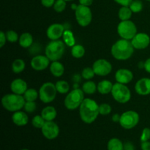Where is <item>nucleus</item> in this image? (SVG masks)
<instances>
[{"mask_svg": "<svg viewBox=\"0 0 150 150\" xmlns=\"http://www.w3.org/2000/svg\"><path fill=\"white\" fill-rule=\"evenodd\" d=\"M59 127L54 121H46L41 128L42 134L48 140H54L59 135Z\"/></svg>", "mask_w": 150, "mask_h": 150, "instance_id": "obj_12", "label": "nucleus"}, {"mask_svg": "<svg viewBox=\"0 0 150 150\" xmlns=\"http://www.w3.org/2000/svg\"><path fill=\"white\" fill-rule=\"evenodd\" d=\"M95 71H94L93 68H92V67H84L81 72V77L86 81H89V80H91V79H92L94 77H95Z\"/></svg>", "mask_w": 150, "mask_h": 150, "instance_id": "obj_33", "label": "nucleus"}, {"mask_svg": "<svg viewBox=\"0 0 150 150\" xmlns=\"http://www.w3.org/2000/svg\"><path fill=\"white\" fill-rule=\"evenodd\" d=\"M55 85L58 93L62 94V95H64V94H67L70 92V84H69L68 82L66 81H58L55 83Z\"/></svg>", "mask_w": 150, "mask_h": 150, "instance_id": "obj_28", "label": "nucleus"}, {"mask_svg": "<svg viewBox=\"0 0 150 150\" xmlns=\"http://www.w3.org/2000/svg\"><path fill=\"white\" fill-rule=\"evenodd\" d=\"M140 121V116L136 111H127L121 114L120 125L125 130H131L137 126Z\"/></svg>", "mask_w": 150, "mask_h": 150, "instance_id": "obj_10", "label": "nucleus"}, {"mask_svg": "<svg viewBox=\"0 0 150 150\" xmlns=\"http://www.w3.org/2000/svg\"><path fill=\"white\" fill-rule=\"evenodd\" d=\"M144 70L150 73V57L144 62Z\"/></svg>", "mask_w": 150, "mask_h": 150, "instance_id": "obj_46", "label": "nucleus"}, {"mask_svg": "<svg viewBox=\"0 0 150 150\" xmlns=\"http://www.w3.org/2000/svg\"><path fill=\"white\" fill-rule=\"evenodd\" d=\"M113 83L109 80H103L98 84V91L101 95H108L111 93L113 89Z\"/></svg>", "mask_w": 150, "mask_h": 150, "instance_id": "obj_23", "label": "nucleus"}, {"mask_svg": "<svg viewBox=\"0 0 150 150\" xmlns=\"http://www.w3.org/2000/svg\"><path fill=\"white\" fill-rule=\"evenodd\" d=\"M133 79V73L131 70L126 68H120L116 72L115 80L117 83L127 84Z\"/></svg>", "mask_w": 150, "mask_h": 150, "instance_id": "obj_16", "label": "nucleus"}, {"mask_svg": "<svg viewBox=\"0 0 150 150\" xmlns=\"http://www.w3.org/2000/svg\"><path fill=\"white\" fill-rule=\"evenodd\" d=\"M37 104L35 103V101H26L24 107H23L24 111L26 113H29V114H32V113L35 112Z\"/></svg>", "mask_w": 150, "mask_h": 150, "instance_id": "obj_38", "label": "nucleus"}, {"mask_svg": "<svg viewBox=\"0 0 150 150\" xmlns=\"http://www.w3.org/2000/svg\"><path fill=\"white\" fill-rule=\"evenodd\" d=\"M135 91L136 93L142 96L150 95V79L142 78L137 81L135 85Z\"/></svg>", "mask_w": 150, "mask_h": 150, "instance_id": "obj_17", "label": "nucleus"}, {"mask_svg": "<svg viewBox=\"0 0 150 150\" xmlns=\"http://www.w3.org/2000/svg\"><path fill=\"white\" fill-rule=\"evenodd\" d=\"M117 33L122 39L131 40L138 33L137 27L132 21H121L117 26Z\"/></svg>", "mask_w": 150, "mask_h": 150, "instance_id": "obj_7", "label": "nucleus"}, {"mask_svg": "<svg viewBox=\"0 0 150 150\" xmlns=\"http://www.w3.org/2000/svg\"><path fill=\"white\" fill-rule=\"evenodd\" d=\"M28 89L27 83L22 79H14L10 83V90L13 93L17 95H23L26 90Z\"/></svg>", "mask_w": 150, "mask_h": 150, "instance_id": "obj_18", "label": "nucleus"}, {"mask_svg": "<svg viewBox=\"0 0 150 150\" xmlns=\"http://www.w3.org/2000/svg\"><path fill=\"white\" fill-rule=\"evenodd\" d=\"M79 4H81L83 6H87L90 7L94 2V0H79Z\"/></svg>", "mask_w": 150, "mask_h": 150, "instance_id": "obj_44", "label": "nucleus"}, {"mask_svg": "<svg viewBox=\"0 0 150 150\" xmlns=\"http://www.w3.org/2000/svg\"><path fill=\"white\" fill-rule=\"evenodd\" d=\"M41 116L45 121H54L57 116V109L52 105H47L41 111Z\"/></svg>", "mask_w": 150, "mask_h": 150, "instance_id": "obj_21", "label": "nucleus"}, {"mask_svg": "<svg viewBox=\"0 0 150 150\" xmlns=\"http://www.w3.org/2000/svg\"><path fill=\"white\" fill-rule=\"evenodd\" d=\"M39 98L44 103H50L55 100L58 93L56 85L51 82H45L40 87Z\"/></svg>", "mask_w": 150, "mask_h": 150, "instance_id": "obj_8", "label": "nucleus"}, {"mask_svg": "<svg viewBox=\"0 0 150 150\" xmlns=\"http://www.w3.org/2000/svg\"><path fill=\"white\" fill-rule=\"evenodd\" d=\"M141 142H147L150 140V128L149 127H145L143 129L142 134L140 136Z\"/></svg>", "mask_w": 150, "mask_h": 150, "instance_id": "obj_39", "label": "nucleus"}, {"mask_svg": "<svg viewBox=\"0 0 150 150\" xmlns=\"http://www.w3.org/2000/svg\"><path fill=\"white\" fill-rule=\"evenodd\" d=\"M11 67L13 73L16 74H18V73H22L25 70L26 63H25L24 60H23L22 59H16L12 63Z\"/></svg>", "mask_w": 150, "mask_h": 150, "instance_id": "obj_27", "label": "nucleus"}, {"mask_svg": "<svg viewBox=\"0 0 150 150\" xmlns=\"http://www.w3.org/2000/svg\"><path fill=\"white\" fill-rule=\"evenodd\" d=\"M7 41V37H6V32L1 31L0 32V48H3Z\"/></svg>", "mask_w": 150, "mask_h": 150, "instance_id": "obj_40", "label": "nucleus"}, {"mask_svg": "<svg viewBox=\"0 0 150 150\" xmlns=\"http://www.w3.org/2000/svg\"><path fill=\"white\" fill-rule=\"evenodd\" d=\"M138 67L139 69H144V62H139L138 64Z\"/></svg>", "mask_w": 150, "mask_h": 150, "instance_id": "obj_48", "label": "nucleus"}, {"mask_svg": "<svg viewBox=\"0 0 150 150\" xmlns=\"http://www.w3.org/2000/svg\"><path fill=\"white\" fill-rule=\"evenodd\" d=\"M107 149L108 150H124V144L120 139L112 138L108 141Z\"/></svg>", "mask_w": 150, "mask_h": 150, "instance_id": "obj_26", "label": "nucleus"}, {"mask_svg": "<svg viewBox=\"0 0 150 150\" xmlns=\"http://www.w3.org/2000/svg\"><path fill=\"white\" fill-rule=\"evenodd\" d=\"M75 17L79 26L82 27L89 26L92 21V13L90 7L79 4L75 10Z\"/></svg>", "mask_w": 150, "mask_h": 150, "instance_id": "obj_9", "label": "nucleus"}, {"mask_svg": "<svg viewBox=\"0 0 150 150\" xmlns=\"http://www.w3.org/2000/svg\"><path fill=\"white\" fill-rule=\"evenodd\" d=\"M111 95L115 101L119 103L125 104L131 99V92L126 84L120 83H114L113 86Z\"/></svg>", "mask_w": 150, "mask_h": 150, "instance_id": "obj_6", "label": "nucleus"}, {"mask_svg": "<svg viewBox=\"0 0 150 150\" xmlns=\"http://www.w3.org/2000/svg\"><path fill=\"white\" fill-rule=\"evenodd\" d=\"M50 72L56 78H59L64 73V66L59 61L51 62L50 64Z\"/></svg>", "mask_w": 150, "mask_h": 150, "instance_id": "obj_20", "label": "nucleus"}, {"mask_svg": "<svg viewBox=\"0 0 150 150\" xmlns=\"http://www.w3.org/2000/svg\"><path fill=\"white\" fill-rule=\"evenodd\" d=\"M133 12L130 10L129 6H122L120 7L118 12V16L120 21H128L130 20L133 15Z\"/></svg>", "mask_w": 150, "mask_h": 150, "instance_id": "obj_25", "label": "nucleus"}, {"mask_svg": "<svg viewBox=\"0 0 150 150\" xmlns=\"http://www.w3.org/2000/svg\"><path fill=\"white\" fill-rule=\"evenodd\" d=\"M84 92L80 88L73 89L67 94L64 100V105L67 109L73 111L79 108L81 104L85 99Z\"/></svg>", "mask_w": 150, "mask_h": 150, "instance_id": "obj_5", "label": "nucleus"}, {"mask_svg": "<svg viewBox=\"0 0 150 150\" xmlns=\"http://www.w3.org/2000/svg\"><path fill=\"white\" fill-rule=\"evenodd\" d=\"M65 45L64 41L60 40H51L45 47V55L51 60V62L59 61L64 55Z\"/></svg>", "mask_w": 150, "mask_h": 150, "instance_id": "obj_4", "label": "nucleus"}, {"mask_svg": "<svg viewBox=\"0 0 150 150\" xmlns=\"http://www.w3.org/2000/svg\"><path fill=\"white\" fill-rule=\"evenodd\" d=\"M21 150H29V149H21Z\"/></svg>", "mask_w": 150, "mask_h": 150, "instance_id": "obj_51", "label": "nucleus"}, {"mask_svg": "<svg viewBox=\"0 0 150 150\" xmlns=\"http://www.w3.org/2000/svg\"><path fill=\"white\" fill-rule=\"evenodd\" d=\"M18 43L23 48H29L33 45V36L29 32H23L19 37Z\"/></svg>", "mask_w": 150, "mask_h": 150, "instance_id": "obj_22", "label": "nucleus"}, {"mask_svg": "<svg viewBox=\"0 0 150 150\" xmlns=\"http://www.w3.org/2000/svg\"><path fill=\"white\" fill-rule=\"evenodd\" d=\"M65 28L61 23H55L50 25L46 30V35L51 40H57L63 36Z\"/></svg>", "mask_w": 150, "mask_h": 150, "instance_id": "obj_15", "label": "nucleus"}, {"mask_svg": "<svg viewBox=\"0 0 150 150\" xmlns=\"http://www.w3.org/2000/svg\"><path fill=\"white\" fill-rule=\"evenodd\" d=\"M12 121L16 126L23 127L26 125L29 122V117L26 114V111L20 110L13 112V114L12 115Z\"/></svg>", "mask_w": 150, "mask_h": 150, "instance_id": "obj_19", "label": "nucleus"}, {"mask_svg": "<svg viewBox=\"0 0 150 150\" xmlns=\"http://www.w3.org/2000/svg\"><path fill=\"white\" fill-rule=\"evenodd\" d=\"M135 48L131 41L120 39L114 42L111 48V54L115 59L125 61L133 56Z\"/></svg>", "mask_w": 150, "mask_h": 150, "instance_id": "obj_2", "label": "nucleus"}, {"mask_svg": "<svg viewBox=\"0 0 150 150\" xmlns=\"http://www.w3.org/2000/svg\"><path fill=\"white\" fill-rule=\"evenodd\" d=\"M45 120L41 115H36L32 118V125L37 129H41L45 123Z\"/></svg>", "mask_w": 150, "mask_h": 150, "instance_id": "obj_32", "label": "nucleus"}, {"mask_svg": "<svg viewBox=\"0 0 150 150\" xmlns=\"http://www.w3.org/2000/svg\"><path fill=\"white\" fill-rule=\"evenodd\" d=\"M141 149L142 150H150V142H143L141 144Z\"/></svg>", "mask_w": 150, "mask_h": 150, "instance_id": "obj_45", "label": "nucleus"}, {"mask_svg": "<svg viewBox=\"0 0 150 150\" xmlns=\"http://www.w3.org/2000/svg\"><path fill=\"white\" fill-rule=\"evenodd\" d=\"M146 1H150V0H146Z\"/></svg>", "mask_w": 150, "mask_h": 150, "instance_id": "obj_52", "label": "nucleus"}, {"mask_svg": "<svg viewBox=\"0 0 150 150\" xmlns=\"http://www.w3.org/2000/svg\"><path fill=\"white\" fill-rule=\"evenodd\" d=\"M129 7L133 13H139L142 11L144 5L141 0H133Z\"/></svg>", "mask_w": 150, "mask_h": 150, "instance_id": "obj_34", "label": "nucleus"}, {"mask_svg": "<svg viewBox=\"0 0 150 150\" xmlns=\"http://www.w3.org/2000/svg\"><path fill=\"white\" fill-rule=\"evenodd\" d=\"M41 4L43 7H47V8H50V7H53L55 3L56 0H40Z\"/></svg>", "mask_w": 150, "mask_h": 150, "instance_id": "obj_41", "label": "nucleus"}, {"mask_svg": "<svg viewBox=\"0 0 150 150\" xmlns=\"http://www.w3.org/2000/svg\"><path fill=\"white\" fill-rule=\"evenodd\" d=\"M99 105L91 98H85L79 107L81 120L86 124L93 123L99 116Z\"/></svg>", "mask_w": 150, "mask_h": 150, "instance_id": "obj_1", "label": "nucleus"}, {"mask_svg": "<svg viewBox=\"0 0 150 150\" xmlns=\"http://www.w3.org/2000/svg\"><path fill=\"white\" fill-rule=\"evenodd\" d=\"M25 100L23 95H17L12 92L11 94H7L1 98V105L3 108L10 112L22 110L24 107Z\"/></svg>", "mask_w": 150, "mask_h": 150, "instance_id": "obj_3", "label": "nucleus"}, {"mask_svg": "<svg viewBox=\"0 0 150 150\" xmlns=\"http://www.w3.org/2000/svg\"><path fill=\"white\" fill-rule=\"evenodd\" d=\"M6 37H7V40L8 42H16L18 41L19 36L18 35L17 32L14 30H8L6 32Z\"/></svg>", "mask_w": 150, "mask_h": 150, "instance_id": "obj_37", "label": "nucleus"}, {"mask_svg": "<svg viewBox=\"0 0 150 150\" xmlns=\"http://www.w3.org/2000/svg\"><path fill=\"white\" fill-rule=\"evenodd\" d=\"M124 150H135L133 144L130 142H126L124 143Z\"/></svg>", "mask_w": 150, "mask_h": 150, "instance_id": "obj_43", "label": "nucleus"}, {"mask_svg": "<svg viewBox=\"0 0 150 150\" xmlns=\"http://www.w3.org/2000/svg\"><path fill=\"white\" fill-rule=\"evenodd\" d=\"M65 1H73V0H64Z\"/></svg>", "mask_w": 150, "mask_h": 150, "instance_id": "obj_50", "label": "nucleus"}, {"mask_svg": "<svg viewBox=\"0 0 150 150\" xmlns=\"http://www.w3.org/2000/svg\"><path fill=\"white\" fill-rule=\"evenodd\" d=\"M111 111H112V108L108 103H101L100 105H99V112L100 115H108V114H111Z\"/></svg>", "mask_w": 150, "mask_h": 150, "instance_id": "obj_36", "label": "nucleus"}, {"mask_svg": "<svg viewBox=\"0 0 150 150\" xmlns=\"http://www.w3.org/2000/svg\"><path fill=\"white\" fill-rule=\"evenodd\" d=\"M66 7H67V1H65L64 0H56L54 6H53V8L57 13H59L64 11Z\"/></svg>", "mask_w": 150, "mask_h": 150, "instance_id": "obj_35", "label": "nucleus"}, {"mask_svg": "<svg viewBox=\"0 0 150 150\" xmlns=\"http://www.w3.org/2000/svg\"><path fill=\"white\" fill-rule=\"evenodd\" d=\"M130 41L135 49L144 50L149 47L150 44V37L148 34L145 32H139L136 34Z\"/></svg>", "mask_w": 150, "mask_h": 150, "instance_id": "obj_13", "label": "nucleus"}, {"mask_svg": "<svg viewBox=\"0 0 150 150\" xmlns=\"http://www.w3.org/2000/svg\"><path fill=\"white\" fill-rule=\"evenodd\" d=\"M23 96L26 101H36L39 98V92L33 88H29L25 92Z\"/></svg>", "mask_w": 150, "mask_h": 150, "instance_id": "obj_31", "label": "nucleus"}, {"mask_svg": "<svg viewBox=\"0 0 150 150\" xmlns=\"http://www.w3.org/2000/svg\"><path fill=\"white\" fill-rule=\"evenodd\" d=\"M71 54L76 59H81L84 56L85 48L80 44H76L71 48Z\"/></svg>", "mask_w": 150, "mask_h": 150, "instance_id": "obj_30", "label": "nucleus"}, {"mask_svg": "<svg viewBox=\"0 0 150 150\" xmlns=\"http://www.w3.org/2000/svg\"><path fill=\"white\" fill-rule=\"evenodd\" d=\"M51 60L45 55H35L31 60V67L36 71H42L50 66Z\"/></svg>", "mask_w": 150, "mask_h": 150, "instance_id": "obj_14", "label": "nucleus"}, {"mask_svg": "<svg viewBox=\"0 0 150 150\" xmlns=\"http://www.w3.org/2000/svg\"><path fill=\"white\" fill-rule=\"evenodd\" d=\"M120 118H121V115L119 114H113L112 117H111V120L114 122H120Z\"/></svg>", "mask_w": 150, "mask_h": 150, "instance_id": "obj_47", "label": "nucleus"}, {"mask_svg": "<svg viewBox=\"0 0 150 150\" xmlns=\"http://www.w3.org/2000/svg\"><path fill=\"white\" fill-rule=\"evenodd\" d=\"M92 68L96 76H106L112 71V64L105 59H99L96 60L92 64Z\"/></svg>", "mask_w": 150, "mask_h": 150, "instance_id": "obj_11", "label": "nucleus"}, {"mask_svg": "<svg viewBox=\"0 0 150 150\" xmlns=\"http://www.w3.org/2000/svg\"><path fill=\"white\" fill-rule=\"evenodd\" d=\"M63 41L65 43L66 45L73 47L76 45V40H75V37L73 32L69 29H65L63 34Z\"/></svg>", "mask_w": 150, "mask_h": 150, "instance_id": "obj_29", "label": "nucleus"}, {"mask_svg": "<svg viewBox=\"0 0 150 150\" xmlns=\"http://www.w3.org/2000/svg\"><path fill=\"white\" fill-rule=\"evenodd\" d=\"M114 1L122 7V6H130L133 0H114Z\"/></svg>", "mask_w": 150, "mask_h": 150, "instance_id": "obj_42", "label": "nucleus"}, {"mask_svg": "<svg viewBox=\"0 0 150 150\" xmlns=\"http://www.w3.org/2000/svg\"><path fill=\"white\" fill-rule=\"evenodd\" d=\"M77 7H78V4H74V3L71 4V8H72V10H74V11L76 10V9H77Z\"/></svg>", "mask_w": 150, "mask_h": 150, "instance_id": "obj_49", "label": "nucleus"}, {"mask_svg": "<svg viewBox=\"0 0 150 150\" xmlns=\"http://www.w3.org/2000/svg\"><path fill=\"white\" fill-rule=\"evenodd\" d=\"M81 89L86 95H93L98 91V85L92 81L89 80L83 83Z\"/></svg>", "mask_w": 150, "mask_h": 150, "instance_id": "obj_24", "label": "nucleus"}]
</instances>
